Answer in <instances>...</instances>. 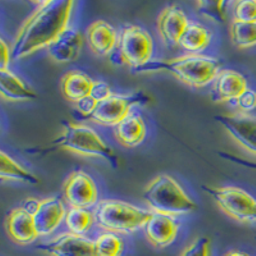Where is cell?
Here are the masks:
<instances>
[{"label":"cell","instance_id":"6da1fadb","mask_svg":"<svg viewBox=\"0 0 256 256\" xmlns=\"http://www.w3.org/2000/svg\"><path fill=\"white\" fill-rule=\"evenodd\" d=\"M74 2H41L31 17L20 27L12 46L13 60L20 62L50 45L70 28Z\"/></svg>","mask_w":256,"mask_h":256},{"label":"cell","instance_id":"7a4b0ae2","mask_svg":"<svg viewBox=\"0 0 256 256\" xmlns=\"http://www.w3.org/2000/svg\"><path fill=\"white\" fill-rule=\"evenodd\" d=\"M134 73L166 72L191 88H205L214 82L220 73V62L202 54H190L173 59H152Z\"/></svg>","mask_w":256,"mask_h":256},{"label":"cell","instance_id":"3957f363","mask_svg":"<svg viewBox=\"0 0 256 256\" xmlns=\"http://www.w3.org/2000/svg\"><path fill=\"white\" fill-rule=\"evenodd\" d=\"M66 150L73 154L88 158H99L106 160L113 168H118L120 164V158L108 142L90 126L81 123L63 122V134L50 142V146L42 148L40 152H50Z\"/></svg>","mask_w":256,"mask_h":256},{"label":"cell","instance_id":"277c9868","mask_svg":"<svg viewBox=\"0 0 256 256\" xmlns=\"http://www.w3.org/2000/svg\"><path fill=\"white\" fill-rule=\"evenodd\" d=\"M142 198L152 212L178 218L198 209V205L182 186L169 174H160L148 184Z\"/></svg>","mask_w":256,"mask_h":256},{"label":"cell","instance_id":"5b68a950","mask_svg":"<svg viewBox=\"0 0 256 256\" xmlns=\"http://www.w3.org/2000/svg\"><path fill=\"white\" fill-rule=\"evenodd\" d=\"M96 226L105 232L131 234L145 228L152 212L120 200H102L94 212Z\"/></svg>","mask_w":256,"mask_h":256},{"label":"cell","instance_id":"8992f818","mask_svg":"<svg viewBox=\"0 0 256 256\" xmlns=\"http://www.w3.org/2000/svg\"><path fill=\"white\" fill-rule=\"evenodd\" d=\"M154 41L152 35L140 26H126L120 31L118 45L112 52L114 64H126L132 70L152 60Z\"/></svg>","mask_w":256,"mask_h":256},{"label":"cell","instance_id":"52a82bcc","mask_svg":"<svg viewBox=\"0 0 256 256\" xmlns=\"http://www.w3.org/2000/svg\"><path fill=\"white\" fill-rule=\"evenodd\" d=\"M201 188L230 218L241 223L256 224V198L248 191L234 186H202Z\"/></svg>","mask_w":256,"mask_h":256},{"label":"cell","instance_id":"ba28073f","mask_svg":"<svg viewBox=\"0 0 256 256\" xmlns=\"http://www.w3.org/2000/svg\"><path fill=\"white\" fill-rule=\"evenodd\" d=\"M152 98L142 91L130 95H113L108 100L100 102L95 113L88 116V120L96 124L116 127L124 118H127L138 105H148Z\"/></svg>","mask_w":256,"mask_h":256},{"label":"cell","instance_id":"9c48e42d","mask_svg":"<svg viewBox=\"0 0 256 256\" xmlns=\"http://www.w3.org/2000/svg\"><path fill=\"white\" fill-rule=\"evenodd\" d=\"M64 200L70 208L88 210L99 204V190L91 176L84 170H74L63 184Z\"/></svg>","mask_w":256,"mask_h":256},{"label":"cell","instance_id":"30bf717a","mask_svg":"<svg viewBox=\"0 0 256 256\" xmlns=\"http://www.w3.org/2000/svg\"><path fill=\"white\" fill-rule=\"evenodd\" d=\"M214 120L242 148L256 156V116L237 113L216 116Z\"/></svg>","mask_w":256,"mask_h":256},{"label":"cell","instance_id":"8fae6325","mask_svg":"<svg viewBox=\"0 0 256 256\" xmlns=\"http://www.w3.org/2000/svg\"><path fill=\"white\" fill-rule=\"evenodd\" d=\"M38 248L49 256H96L95 241L70 232L59 234Z\"/></svg>","mask_w":256,"mask_h":256},{"label":"cell","instance_id":"7c38bea8","mask_svg":"<svg viewBox=\"0 0 256 256\" xmlns=\"http://www.w3.org/2000/svg\"><path fill=\"white\" fill-rule=\"evenodd\" d=\"M190 26V20L180 6H168L162 10L158 18V31L166 45L170 48L180 46V41Z\"/></svg>","mask_w":256,"mask_h":256},{"label":"cell","instance_id":"4fadbf2b","mask_svg":"<svg viewBox=\"0 0 256 256\" xmlns=\"http://www.w3.org/2000/svg\"><path fill=\"white\" fill-rule=\"evenodd\" d=\"M6 228L9 238L20 246H28L40 237L34 220V212L24 204L10 210L6 219Z\"/></svg>","mask_w":256,"mask_h":256},{"label":"cell","instance_id":"5bb4252c","mask_svg":"<svg viewBox=\"0 0 256 256\" xmlns=\"http://www.w3.org/2000/svg\"><path fill=\"white\" fill-rule=\"evenodd\" d=\"M66 216H67V210L62 198L58 196L40 201L34 214L36 230L40 237L52 236L66 220Z\"/></svg>","mask_w":256,"mask_h":256},{"label":"cell","instance_id":"9a60e30c","mask_svg":"<svg viewBox=\"0 0 256 256\" xmlns=\"http://www.w3.org/2000/svg\"><path fill=\"white\" fill-rule=\"evenodd\" d=\"M248 90V80L244 74L233 70H224L214 81L212 100L214 102H237Z\"/></svg>","mask_w":256,"mask_h":256},{"label":"cell","instance_id":"2e32d148","mask_svg":"<svg viewBox=\"0 0 256 256\" xmlns=\"http://www.w3.org/2000/svg\"><path fill=\"white\" fill-rule=\"evenodd\" d=\"M144 232L146 240L152 246L155 248H166L177 240L180 223L176 220V218L152 212V218L148 219L144 228Z\"/></svg>","mask_w":256,"mask_h":256},{"label":"cell","instance_id":"e0dca14e","mask_svg":"<svg viewBox=\"0 0 256 256\" xmlns=\"http://www.w3.org/2000/svg\"><path fill=\"white\" fill-rule=\"evenodd\" d=\"M84 48V36L76 28H67L49 48V56L58 63H70L78 58Z\"/></svg>","mask_w":256,"mask_h":256},{"label":"cell","instance_id":"ac0fdd59","mask_svg":"<svg viewBox=\"0 0 256 256\" xmlns=\"http://www.w3.org/2000/svg\"><path fill=\"white\" fill-rule=\"evenodd\" d=\"M114 136L123 148H134L140 146L148 136V128L142 116L136 110L132 112L114 127Z\"/></svg>","mask_w":256,"mask_h":256},{"label":"cell","instance_id":"d6986e66","mask_svg":"<svg viewBox=\"0 0 256 256\" xmlns=\"http://www.w3.org/2000/svg\"><path fill=\"white\" fill-rule=\"evenodd\" d=\"M118 34L106 20H96L88 28V42L94 54L99 56H112L118 45Z\"/></svg>","mask_w":256,"mask_h":256},{"label":"cell","instance_id":"ffe728a7","mask_svg":"<svg viewBox=\"0 0 256 256\" xmlns=\"http://www.w3.org/2000/svg\"><path fill=\"white\" fill-rule=\"evenodd\" d=\"M0 94L8 102H27L38 98L35 90L10 70H0Z\"/></svg>","mask_w":256,"mask_h":256},{"label":"cell","instance_id":"44dd1931","mask_svg":"<svg viewBox=\"0 0 256 256\" xmlns=\"http://www.w3.org/2000/svg\"><path fill=\"white\" fill-rule=\"evenodd\" d=\"M94 84L95 81L82 70H70L62 78V92L66 99L76 104L90 95Z\"/></svg>","mask_w":256,"mask_h":256},{"label":"cell","instance_id":"7402d4cb","mask_svg":"<svg viewBox=\"0 0 256 256\" xmlns=\"http://www.w3.org/2000/svg\"><path fill=\"white\" fill-rule=\"evenodd\" d=\"M0 178L2 180L22 182L32 186L40 184V180L34 173L4 152H0Z\"/></svg>","mask_w":256,"mask_h":256},{"label":"cell","instance_id":"603a6c76","mask_svg":"<svg viewBox=\"0 0 256 256\" xmlns=\"http://www.w3.org/2000/svg\"><path fill=\"white\" fill-rule=\"evenodd\" d=\"M212 35L206 27L198 24H190L180 41V46L192 54L204 52L212 44Z\"/></svg>","mask_w":256,"mask_h":256},{"label":"cell","instance_id":"cb8c5ba5","mask_svg":"<svg viewBox=\"0 0 256 256\" xmlns=\"http://www.w3.org/2000/svg\"><path fill=\"white\" fill-rule=\"evenodd\" d=\"M64 222L68 230L78 236H86V233L92 228L94 224H96L94 212L88 210L76 209V208H70L68 210Z\"/></svg>","mask_w":256,"mask_h":256},{"label":"cell","instance_id":"d4e9b609","mask_svg":"<svg viewBox=\"0 0 256 256\" xmlns=\"http://www.w3.org/2000/svg\"><path fill=\"white\" fill-rule=\"evenodd\" d=\"M123 252L124 242L116 233L104 232L95 240L96 256H122Z\"/></svg>","mask_w":256,"mask_h":256},{"label":"cell","instance_id":"484cf974","mask_svg":"<svg viewBox=\"0 0 256 256\" xmlns=\"http://www.w3.org/2000/svg\"><path fill=\"white\" fill-rule=\"evenodd\" d=\"M230 36H232L233 44L240 49H248V48L256 45V24H241L233 20L230 26Z\"/></svg>","mask_w":256,"mask_h":256},{"label":"cell","instance_id":"4316f807","mask_svg":"<svg viewBox=\"0 0 256 256\" xmlns=\"http://www.w3.org/2000/svg\"><path fill=\"white\" fill-rule=\"evenodd\" d=\"M228 6L230 2H209V0H201L196 3V8L198 12L205 17L212 20H216L219 24H223L227 20Z\"/></svg>","mask_w":256,"mask_h":256},{"label":"cell","instance_id":"83f0119b","mask_svg":"<svg viewBox=\"0 0 256 256\" xmlns=\"http://www.w3.org/2000/svg\"><path fill=\"white\" fill-rule=\"evenodd\" d=\"M234 22L241 24H256V0H241L233 8Z\"/></svg>","mask_w":256,"mask_h":256},{"label":"cell","instance_id":"f1b7e54d","mask_svg":"<svg viewBox=\"0 0 256 256\" xmlns=\"http://www.w3.org/2000/svg\"><path fill=\"white\" fill-rule=\"evenodd\" d=\"M180 256H212V242L208 237H198L184 248Z\"/></svg>","mask_w":256,"mask_h":256},{"label":"cell","instance_id":"f546056e","mask_svg":"<svg viewBox=\"0 0 256 256\" xmlns=\"http://www.w3.org/2000/svg\"><path fill=\"white\" fill-rule=\"evenodd\" d=\"M237 109L241 113L248 114L250 112L255 110L256 109V91L252 88H248L244 95L240 98L236 102Z\"/></svg>","mask_w":256,"mask_h":256},{"label":"cell","instance_id":"4dcf8cb0","mask_svg":"<svg viewBox=\"0 0 256 256\" xmlns=\"http://www.w3.org/2000/svg\"><path fill=\"white\" fill-rule=\"evenodd\" d=\"M114 94L112 92V88L108 84H105L102 81H95L92 86V90H91L90 96L96 102H102L105 100H108L109 98H112Z\"/></svg>","mask_w":256,"mask_h":256},{"label":"cell","instance_id":"1f68e13d","mask_svg":"<svg viewBox=\"0 0 256 256\" xmlns=\"http://www.w3.org/2000/svg\"><path fill=\"white\" fill-rule=\"evenodd\" d=\"M99 102L94 100L90 95L84 98L82 100H80L78 102H76V108L77 112L81 114L82 120H88V116H92L95 113L96 108H98Z\"/></svg>","mask_w":256,"mask_h":256},{"label":"cell","instance_id":"d6a6232c","mask_svg":"<svg viewBox=\"0 0 256 256\" xmlns=\"http://www.w3.org/2000/svg\"><path fill=\"white\" fill-rule=\"evenodd\" d=\"M12 60V48H9L4 40H0V70H9Z\"/></svg>","mask_w":256,"mask_h":256},{"label":"cell","instance_id":"836d02e7","mask_svg":"<svg viewBox=\"0 0 256 256\" xmlns=\"http://www.w3.org/2000/svg\"><path fill=\"white\" fill-rule=\"evenodd\" d=\"M219 156H220L222 159H226V160H228V162H232V163L238 164V166H244V168L256 170V163L250 162V160L242 159V158H238V156H236V155L230 154V152H219Z\"/></svg>","mask_w":256,"mask_h":256},{"label":"cell","instance_id":"e575fe53","mask_svg":"<svg viewBox=\"0 0 256 256\" xmlns=\"http://www.w3.org/2000/svg\"><path fill=\"white\" fill-rule=\"evenodd\" d=\"M224 256H250V255H248V254L241 252V251H230V252H227Z\"/></svg>","mask_w":256,"mask_h":256},{"label":"cell","instance_id":"d590c367","mask_svg":"<svg viewBox=\"0 0 256 256\" xmlns=\"http://www.w3.org/2000/svg\"><path fill=\"white\" fill-rule=\"evenodd\" d=\"M255 240H256V237H255Z\"/></svg>","mask_w":256,"mask_h":256}]
</instances>
